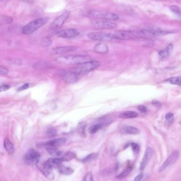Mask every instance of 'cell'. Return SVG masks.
I'll return each mask as SVG.
<instances>
[{"label":"cell","mask_w":181,"mask_h":181,"mask_svg":"<svg viewBox=\"0 0 181 181\" xmlns=\"http://www.w3.org/2000/svg\"><path fill=\"white\" fill-rule=\"evenodd\" d=\"M113 39L131 40L136 39H152L153 35L150 30H120L111 33Z\"/></svg>","instance_id":"obj_1"},{"label":"cell","mask_w":181,"mask_h":181,"mask_svg":"<svg viewBox=\"0 0 181 181\" xmlns=\"http://www.w3.org/2000/svg\"><path fill=\"white\" fill-rule=\"evenodd\" d=\"M100 65V62L96 61H84L71 67L70 70L77 75H84L95 70Z\"/></svg>","instance_id":"obj_2"},{"label":"cell","mask_w":181,"mask_h":181,"mask_svg":"<svg viewBox=\"0 0 181 181\" xmlns=\"http://www.w3.org/2000/svg\"><path fill=\"white\" fill-rule=\"evenodd\" d=\"M49 19H50L48 17H43L32 21L23 28L22 30L23 34H32L39 28L45 25L46 23L48 22Z\"/></svg>","instance_id":"obj_3"},{"label":"cell","mask_w":181,"mask_h":181,"mask_svg":"<svg viewBox=\"0 0 181 181\" xmlns=\"http://www.w3.org/2000/svg\"><path fill=\"white\" fill-rule=\"evenodd\" d=\"M89 16L93 18L105 20H117L119 16L116 14L110 12L97 10H93L89 12Z\"/></svg>","instance_id":"obj_4"},{"label":"cell","mask_w":181,"mask_h":181,"mask_svg":"<svg viewBox=\"0 0 181 181\" xmlns=\"http://www.w3.org/2000/svg\"><path fill=\"white\" fill-rule=\"evenodd\" d=\"M86 57L81 56H62L58 57L56 58L57 61L59 63L65 65H76L80 63H83L86 61Z\"/></svg>","instance_id":"obj_5"},{"label":"cell","mask_w":181,"mask_h":181,"mask_svg":"<svg viewBox=\"0 0 181 181\" xmlns=\"http://www.w3.org/2000/svg\"><path fill=\"white\" fill-rule=\"evenodd\" d=\"M40 157L41 155L38 152L34 149L31 148L28 150L25 154L24 161L25 163L29 165L37 164Z\"/></svg>","instance_id":"obj_6"},{"label":"cell","mask_w":181,"mask_h":181,"mask_svg":"<svg viewBox=\"0 0 181 181\" xmlns=\"http://www.w3.org/2000/svg\"><path fill=\"white\" fill-rule=\"evenodd\" d=\"M69 14L70 12L66 11L64 12L61 15L57 16L50 25V30L54 31L60 29L63 25L66 19L68 18Z\"/></svg>","instance_id":"obj_7"},{"label":"cell","mask_w":181,"mask_h":181,"mask_svg":"<svg viewBox=\"0 0 181 181\" xmlns=\"http://www.w3.org/2000/svg\"><path fill=\"white\" fill-rule=\"evenodd\" d=\"M94 29L96 30L112 29L117 27L115 23L108 21H95L92 23Z\"/></svg>","instance_id":"obj_8"},{"label":"cell","mask_w":181,"mask_h":181,"mask_svg":"<svg viewBox=\"0 0 181 181\" xmlns=\"http://www.w3.org/2000/svg\"><path fill=\"white\" fill-rule=\"evenodd\" d=\"M89 39L93 40L110 41L113 40L111 33L105 32H89L87 34Z\"/></svg>","instance_id":"obj_9"},{"label":"cell","mask_w":181,"mask_h":181,"mask_svg":"<svg viewBox=\"0 0 181 181\" xmlns=\"http://www.w3.org/2000/svg\"><path fill=\"white\" fill-rule=\"evenodd\" d=\"M60 75L64 81L68 84H73L78 81V75L70 70H62L60 72Z\"/></svg>","instance_id":"obj_10"},{"label":"cell","mask_w":181,"mask_h":181,"mask_svg":"<svg viewBox=\"0 0 181 181\" xmlns=\"http://www.w3.org/2000/svg\"><path fill=\"white\" fill-rule=\"evenodd\" d=\"M179 157V151L174 150V152H172V154L170 155L169 157L165 161V162L163 163V165H161V166L159 168V172H162L164 170H165L166 168L168 166L174 164L176 162Z\"/></svg>","instance_id":"obj_11"},{"label":"cell","mask_w":181,"mask_h":181,"mask_svg":"<svg viewBox=\"0 0 181 181\" xmlns=\"http://www.w3.org/2000/svg\"><path fill=\"white\" fill-rule=\"evenodd\" d=\"M79 32L75 29H67L58 31L56 33L57 37L63 38H73L78 36Z\"/></svg>","instance_id":"obj_12"},{"label":"cell","mask_w":181,"mask_h":181,"mask_svg":"<svg viewBox=\"0 0 181 181\" xmlns=\"http://www.w3.org/2000/svg\"><path fill=\"white\" fill-rule=\"evenodd\" d=\"M66 139L65 138H60L53 139L52 141H48L45 143H41L40 144L41 147H46L47 148H56L61 145H63L66 143Z\"/></svg>","instance_id":"obj_13"},{"label":"cell","mask_w":181,"mask_h":181,"mask_svg":"<svg viewBox=\"0 0 181 181\" xmlns=\"http://www.w3.org/2000/svg\"><path fill=\"white\" fill-rule=\"evenodd\" d=\"M153 154H154V151L152 148L147 147V149L146 150L143 160L141 163L140 167V169L141 170L145 169L146 166L148 164L150 160L152 159Z\"/></svg>","instance_id":"obj_14"},{"label":"cell","mask_w":181,"mask_h":181,"mask_svg":"<svg viewBox=\"0 0 181 181\" xmlns=\"http://www.w3.org/2000/svg\"><path fill=\"white\" fill-rule=\"evenodd\" d=\"M76 49V47L74 46H64L60 47L55 48L53 49V52L55 54H64L67 52H72Z\"/></svg>","instance_id":"obj_15"},{"label":"cell","mask_w":181,"mask_h":181,"mask_svg":"<svg viewBox=\"0 0 181 181\" xmlns=\"http://www.w3.org/2000/svg\"><path fill=\"white\" fill-rule=\"evenodd\" d=\"M173 50V45L172 44H170L165 49L161 50L159 52V55L162 60H165L167 59L171 55Z\"/></svg>","instance_id":"obj_16"},{"label":"cell","mask_w":181,"mask_h":181,"mask_svg":"<svg viewBox=\"0 0 181 181\" xmlns=\"http://www.w3.org/2000/svg\"><path fill=\"white\" fill-rule=\"evenodd\" d=\"M52 168V167H51L46 163L43 165L42 172L45 177L49 180H53L54 177Z\"/></svg>","instance_id":"obj_17"},{"label":"cell","mask_w":181,"mask_h":181,"mask_svg":"<svg viewBox=\"0 0 181 181\" xmlns=\"http://www.w3.org/2000/svg\"><path fill=\"white\" fill-rule=\"evenodd\" d=\"M63 159H50L46 161L45 163L50 165L52 168H59L60 167L62 163H63Z\"/></svg>","instance_id":"obj_18"},{"label":"cell","mask_w":181,"mask_h":181,"mask_svg":"<svg viewBox=\"0 0 181 181\" xmlns=\"http://www.w3.org/2000/svg\"><path fill=\"white\" fill-rule=\"evenodd\" d=\"M94 50L97 53L105 54L108 52L109 48L107 47V46L104 43H98L96 45Z\"/></svg>","instance_id":"obj_19"},{"label":"cell","mask_w":181,"mask_h":181,"mask_svg":"<svg viewBox=\"0 0 181 181\" xmlns=\"http://www.w3.org/2000/svg\"><path fill=\"white\" fill-rule=\"evenodd\" d=\"M138 116V114L135 111H127L123 112L121 113L119 117L121 119H132L135 118Z\"/></svg>","instance_id":"obj_20"},{"label":"cell","mask_w":181,"mask_h":181,"mask_svg":"<svg viewBox=\"0 0 181 181\" xmlns=\"http://www.w3.org/2000/svg\"><path fill=\"white\" fill-rule=\"evenodd\" d=\"M123 132L124 134H128V135H136L140 134V130L133 126H127L124 128L123 130Z\"/></svg>","instance_id":"obj_21"},{"label":"cell","mask_w":181,"mask_h":181,"mask_svg":"<svg viewBox=\"0 0 181 181\" xmlns=\"http://www.w3.org/2000/svg\"><path fill=\"white\" fill-rule=\"evenodd\" d=\"M4 146L5 149L9 154H12L14 153V144L11 142V141H10L9 139L5 138L4 141Z\"/></svg>","instance_id":"obj_22"},{"label":"cell","mask_w":181,"mask_h":181,"mask_svg":"<svg viewBox=\"0 0 181 181\" xmlns=\"http://www.w3.org/2000/svg\"><path fill=\"white\" fill-rule=\"evenodd\" d=\"M58 168H59V172L62 174L65 175L72 174L74 172V171L72 168L63 166H60Z\"/></svg>","instance_id":"obj_23"},{"label":"cell","mask_w":181,"mask_h":181,"mask_svg":"<svg viewBox=\"0 0 181 181\" xmlns=\"http://www.w3.org/2000/svg\"><path fill=\"white\" fill-rule=\"evenodd\" d=\"M47 150H48V154H50L51 156L55 157L61 156L62 154V152L60 150H57L55 148H47Z\"/></svg>","instance_id":"obj_24"},{"label":"cell","mask_w":181,"mask_h":181,"mask_svg":"<svg viewBox=\"0 0 181 181\" xmlns=\"http://www.w3.org/2000/svg\"><path fill=\"white\" fill-rule=\"evenodd\" d=\"M132 171V168L131 166H128L127 168H126L122 172H121L120 174L117 177V178L119 179H122L127 177V175H129V173L131 172Z\"/></svg>","instance_id":"obj_25"},{"label":"cell","mask_w":181,"mask_h":181,"mask_svg":"<svg viewBox=\"0 0 181 181\" xmlns=\"http://www.w3.org/2000/svg\"><path fill=\"white\" fill-rule=\"evenodd\" d=\"M75 157V154L73 152H68L64 155L62 159L63 161H70Z\"/></svg>","instance_id":"obj_26"},{"label":"cell","mask_w":181,"mask_h":181,"mask_svg":"<svg viewBox=\"0 0 181 181\" xmlns=\"http://www.w3.org/2000/svg\"><path fill=\"white\" fill-rule=\"evenodd\" d=\"M167 81L170 84L181 85V77H175L170 78L167 80Z\"/></svg>","instance_id":"obj_27"},{"label":"cell","mask_w":181,"mask_h":181,"mask_svg":"<svg viewBox=\"0 0 181 181\" xmlns=\"http://www.w3.org/2000/svg\"><path fill=\"white\" fill-rule=\"evenodd\" d=\"M13 22V19L9 16H1L0 17L1 24H8Z\"/></svg>","instance_id":"obj_28"},{"label":"cell","mask_w":181,"mask_h":181,"mask_svg":"<svg viewBox=\"0 0 181 181\" xmlns=\"http://www.w3.org/2000/svg\"><path fill=\"white\" fill-rule=\"evenodd\" d=\"M102 128H103L102 125H93L91 127L89 128V132L91 134H95L96 132L99 131L100 129H102Z\"/></svg>","instance_id":"obj_29"},{"label":"cell","mask_w":181,"mask_h":181,"mask_svg":"<svg viewBox=\"0 0 181 181\" xmlns=\"http://www.w3.org/2000/svg\"><path fill=\"white\" fill-rule=\"evenodd\" d=\"M52 41L51 40V39L48 37H46L43 39L41 42V45L44 47H48L52 45Z\"/></svg>","instance_id":"obj_30"},{"label":"cell","mask_w":181,"mask_h":181,"mask_svg":"<svg viewBox=\"0 0 181 181\" xmlns=\"http://www.w3.org/2000/svg\"><path fill=\"white\" fill-rule=\"evenodd\" d=\"M170 9L173 12L177 14H181V10L179 7L177 6V5H172L170 7Z\"/></svg>","instance_id":"obj_31"},{"label":"cell","mask_w":181,"mask_h":181,"mask_svg":"<svg viewBox=\"0 0 181 181\" xmlns=\"http://www.w3.org/2000/svg\"><path fill=\"white\" fill-rule=\"evenodd\" d=\"M166 120L170 123H172V122L174 121V114L172 113H168L166 115Z\"/></svg>","instance_id":"obj_32"},{"label":"cell","mask_w":181,"mask_h":181,"mask_svg":"<svg viewBox=\"0 0 181 181\" xmlns=\"http://www.w3.org/2000/svg\"><path fill=\"white\" fill-rule=\"evenodd\" d=\"M84 181H94L93 175L91 173V172H89V173H87L86 174L85 177H84Z\"/></svg>","instance_id":"obj_33"},{"label":"cell","mask_w":181,"mask_h":181,"mask_svg":"<svg viewBox=\"0 0 181 181\" xmlns=\"http://www.w3.org/2000/svg\"><path fill=\"white\" fill-rule=\"evenodd\" d=\"M57 130L53 128H50L47 131V134L48 136H51V137L55 136L57 135Z\"/></svg>","instance_id":"obj_34"},{"label":"cell","mask_w":181,"mask_h":181,"mask_svg":"<svg viewBox=\"0 0 181 181\" xmlns=\"http://www.w3.org/2000/svg\"><path fill=\"white\" fill-rule=\"evenodd\" d=\"M131 147L134 153H138L139 150V146L136 143H131Z\"/></svg>","instance_id":"obj_35"},{"label":"cell","mask_w":181,"mask_h":181,"mask_svg":"<svg viewBox=\"0 0 181 181\" xmlns=\"http://www.w3.org/2000/svg\"><path fill=\"white\" fill-rule=\"evenodd\" d=\"M96 156H97V155L96 154H90L89 155L87 156L86 158H84V159H82V161H83V162H87V161H90V160L92 159L96 158Z\"/></svg>","instance_id":"obj_36"},{"label":"cell","mask_w":181,"mask_h":181,"mask_svg":"<svg viewBox=\"0 0 181 181\" xmlns=\"http://www.w3.org/2000/svg\"><path fill=\"white\" fill-rule=\"evenodd\" d=\"M8 72H9V70L7 68H5V67H3V66H1V67H0V74H1V75H6Z\"/></svg>","instance_id":"obj_37"},{"label":"cell","mask_w":181,"mask_h":181,"mask_svg":"<svg viewBox=\"0 0 181 181\" xmlns=\"http://www.w3.org/2000/svg\"><path fill=\"white\" fill-rule=\"evenodd\" d=\"M152 103L154 106H156V107L158 108H161V102L156 100H153L152 101Z\"/></svg>","instance_id":"obj_38"},{"label":"cell","mask_w":181,"mask_h":181,"mask_svg":"<svg viewBox=\"0 0 181 181\" xmlns=\"http://www.w3.org/2000/svg\"><path fill=\"white\" fill-rule=\"evenodd\" d=\"M138 109L139 111L143 112V113H146L147 111V109L146 108V106H145V105H140L138 106Z\"/></svg>","instance_id":"obj_39"},{"label":"cell","mask_w":181,"mask_h":181,"mask_svg":"<svg viewBox=\"0 0 181 181\" xmlns=\"http://www.w3.org/2000/svg\"><path fill=\"white\" fill-rule=\"evenodd\" d=\"M10 88V86L9 85H6V84H4V85H1V86L0 90L1 92H2V91L8 90Z\"/></svg>","instance_id":"obj_40"},{"label":"cell","mask_w":181,"mask_h":181,"mask_svg":"<svg viewBox=\"0 0 181 181\" xmlns=\"http://www.w3.org/2000/svg\"><path fill=\"white\" fill-rule=\"evenodd\" d=\"M143 177V173H140L138 175L137 177H135L134 180V181H140Z\"/></svg>","instance_id":"obj_41"},{"label":"cell","mask_w":181,"mask_h":181,"mask_svg":"<svg viewBox=\"0 0 181 181\" xmlns=\"http://www.w3.org/2000/svg\"><path fill=\"white\" fill-rule=\"evenodd\" d=\"M28 88H29V84H25V85H23V86L20 87V88H18V90H25L27 89Z\"/></svg>","instance_id":"obj_42"}]
</instances>
